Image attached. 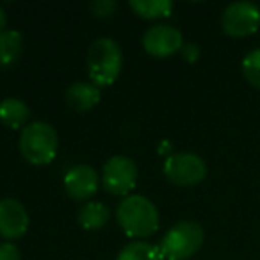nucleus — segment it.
<instances>
[{
	"label": "nucleus",
	"instance_id": "nucleus-3",
	"mask_svg": "<svg viewBox=\"0 0 260 260\" xmlns=\"http://www.w3.org/2000/svg\"><path fill=\"white\" fill-rule=\"evenodd\" d=\"M20 153L34 166L50 164L57 155L59 139L55 128L47 121L27 123L20 134Z\"/></svg>",
	"mask_w": 260,
	"mask_h": 260
},
{
	"label": "nucleus",
	"instance_id": "nucleus-16",
	"mask_svg": "<svg viewBox=\"0 0 260 260\" xmlns=\"http://www.w3.org/2000/svg\"><path fill=\"white\" fill-rule=\"evenodd\" d=\"M116 260H164L159 246H153L150 242L134 241L126 244L118 253Z\"/></svg>",
	"mask_w": 260,
	"mask_h": 260
},
{
	"label": "nucleus",
	"instance_id": "nucleus-5",
	"mask_svg": "<svg viewBox=\"0 0 260 260\" xmlns=\"http://www.w3.org/2000/svg\"><path fill=\"white\" fill-rule=\"evenodd\" d=\"M164 177L178 187L198 185L207 177V164L200 155L191 152L171 153L164 160Z\"/></svg>",
	"mask_w": 260,
	"mask_h": 260
},
{
	"label": "nucleus",
	"instance_id": "nucleus-19",
	"mask_svg": "<svg viewBox=\"0 0 260 260\" xmlns=\"http://www.w3.org/2000/svg\"><path fill=\"white\" fill-rule=\"evenodd\" d=\"M0 260H22L20 249L13 242H2L0 244Z\"/></svg>",
	"mask_w": 260,
	"mask_h": 260
},
{
	"label": "nucleus",
	"instance_id": "nucleus-13",
	"mask_svg": "<svg viewBox=\"0 0 260 260\" xmlns=\"http://www.w3.org/2000/svg\"><path fill=\"white\" fill-rule=\"evenodd\" d=\"M77 219L84 230H100L111 219V210L102 202H87L79 210Z\"/></svg>",
	"mask_w": 260,
	"mask_h": 260
},
{
	"label": "nucleus",
	"instance_id": "nucleus-18",
	"mask_svg": "<svg viewBox=\"0 0 260 260\" xmlns=\"http://www.w3.org/2000/svg\"><path fill=\"white\" fill-rule=\"evenodd\" d=\"M116 8H118V4L112 2V0H94V2L89 4L91 13L94 16H98V18H109V16H112Z\"/></svg>",
	"mask_w": 260,
	"mask_h": 260
},
{
	"label": "nucleus",
	"instance_id": "nucleus-11",
	"mask_svg": "<svg viewBox=\"0 0 260 260\" xmlns=\"http://www.w3.org/2000/svg\"><path fill=\"white\" fill-rule=\"evenodd\" d=\"M100 98H102L100 89L94 84H87V82H75L66 91V104L75 112L91 111L94 105H98Z\"/></svg>",
	"mask_w": 260,
	"mask_h": 260
},
{
	"label": "nucleus",
	"instance_id": "nucleus-10",
	"mask_svg": "<svg viewBox=\"0 0 260 260\" xmlns=\"http://www.w3.org/2000/svg\"><path fill=\"white\" fill-rule=\"evenodd\" d=\"M64 191L77 202L93 198L98 191V173L94 168L87 164H77L70 168L64 175Z\"/></svg>",
	"mask_w": 260,
	"mask_h": 260
},
{
	"label": "nucleus",
	"instance_id": "nucleus-15",
	"mask_svg": "<svg viewBox=\"0 0 260 260\" xmlns=\"http://www.w3.org/2000/svg\"><path fill=\"white\" fill-rule=\"evenodd\" d=\"M23 50V36L18 30H4L0 34V66H11Z\"/></svg>",
	"mask_w": 260,
	"mask_h": 260
},
{
	"label": "nucleus",
	"instance_id": "nucleus-6",
	"mask_svg": "<svg viewBox=\"0 0 260 260\" xmlns=\"http://www.w3.org/2000/svg\"><path fill=\"white\" fill-rule=\"evenodd\" d=\"M138 184V166L125 155L111 157L102 168V185L112 196H128Z\"/></svg>",
	"mask_w": 260,
	"mask_h": 260
},
{
	"label": "nucleus",
	"instance_id": "nucleus-12",
	"mask_svg": "<svg viewBox=\"0 0 260 260\" xmlns=\"http://www.w3.org/2000/svg\"><path fill=\"white\" fill-rule=\"evenodd\" d=\"M30 116V111L25 102L20 98H4L0 102V121L4 123L8 128H23L27 125V119Z\"/></svg>",
	"mask_w": 260,
	"mask_h": 260
},
{
	"label": "nucleus",
	"instance_id": "nucleus-14",
	"mask_svg": "<svg viewBox=\"0 0 260 260\" xmlns=\"http://www.w3.org/2000/svg\"><path fill=\"white\" fill-rule=\"evenodd\" d=\"M130 9L145 20H159L171 15L173 2L171 0H132Z\"/></svg>",
	"mask_w": 260,
	"mask_h": 260
},
{
	"label": "nucleus",
	"instance_id": "nucleus-17",
	"mask_svg": "<svg viewBox=\"0 0 260 260\" xmlns=\"http://www.w3.org/2000/svg\"><path fill=\"white\" fill-rule=\"evenodd\" d=\"M242 75L251 86L260 89V48L248 52L242 59Z\"/></svg>",
	"mask_w": 260,
	"mask_h": 260
},
{
	"label": "nucleus",
	"instance_id": "nucleus-8",
	"mask_svg": "<svg viewBox=\"0 0 260 260\" xmlns=\"http://www.w3.org/2000/svg\"><path fill=\"white\" fill-rule=\"evenodd\" d=\"M143 47L153 57H170L184 47V36L171 25H153L143 36Z\"/></svg>",
	"mask_w": 260,
	"mask_h": 260
},
{
	"label": "nucleus",
	"instance_id": "nucleus-1",
	"mask_svg": "<svg viewBox=\"0 0 260 260\" xmlns=\"http://www.w3.org/2000/svg\"><path fill=\"white\" fill-rule=\"evenodd\" d=\"M116 221L123 234L132 239H146L159 230V210L152 200L141 194H132L121 200L116 209Z\"/></svg>",
	"mask_w": 260,
	"mask_h": 260
},
{
	"label": "nucleus",
	"instance_id": "nucleus-7",
	"mask_svg": "<svg viewBox=\"0 0 260 260\" xmlns=\"http://www.w3.org/2000/svg\"><path fill=\"white\" fill-rule=\"evenodd\" d=\"M223 32L230 38L251 36L260 27V9L253 2H234L221 15Z\"/></svg>",
	"mask_w": 260,
	"mask_h": 260
},
{
	"label": "nucleus",
	"instance_id": "nucleus-9",
	"mask_svg": "<svg viewBox=\"0 0 260 260\" xmlns=\"http://www.w3.org/2000/svg\"><path fill=\"white\" fill-rule=\"evenodd\" d=\"M29 214L23 203L15 198L0 200V235L6 241L22 239L29 230Z\"/></svg>",
	"mask_w": 260,
	"mask_h": 260
},
{
	"label": "nucleus",
	"instance_id": "nucleus-2",
	"mask_svg": "<svg viewBox=\"0 0 260 260\" xmlns=\"http://www.w3.org/2000/svg\"><path fill=\"white\" fill-rule=\"evenodd\" d=\"M87 73L91 77V84L100 89L109 87L116 82L121 73L123 54L119 45L112 38H98L93 41L87 50Z\"/></svg>",
	"mask_w": 260,
	"mask_h": 260
},
{
	"label": "nucleus",
	"instance_id": "nucleus-21",
	"mask_svg": "<svg viewBox=\"0 0 260 260\" xmlns=\"http://www.w3.org/2000/svg\"><path fill=\"white\" fill-rule=\"evenodd\" d=\"M6 25H8V15H6L4 8L0 6V34L6 30Z\"/></svg>",
	"mask_w": 260,
	"mask_h": 260
},
{
	"label": "nucleus",
	"instance_id": "nucleus-4",
	"mask_svg": "<svg viewBox=\"0 0 260 260\" xmlns=\"http://www.w3.org/2000/svg\"><path fill=\"white\" fill-rule=\"evenodd\" d=\"M205 241L202 224L196 221H180L166 232L159 244L164 260H187Z\"/></svg>",
	"mask_w": 260,
	"mask_h": 260
},
{
	"label": "nucleus",
	"instance_id": "nucleus-20",
	"mask_svg": "<svg viewBox=\"0 0 260 260\" xmlns=\"http://www.w3.org/2000/svg\"><path fill=\"white\" fill-rule=\"evenodd\" d=\"M182 55H184V59L187 62H196L200 59V47L196 43H192V41H189V43H184V47H182Z\"/></svg>",
	"mask_w": 260,
	"mask_h": 260
}]
</instances>
